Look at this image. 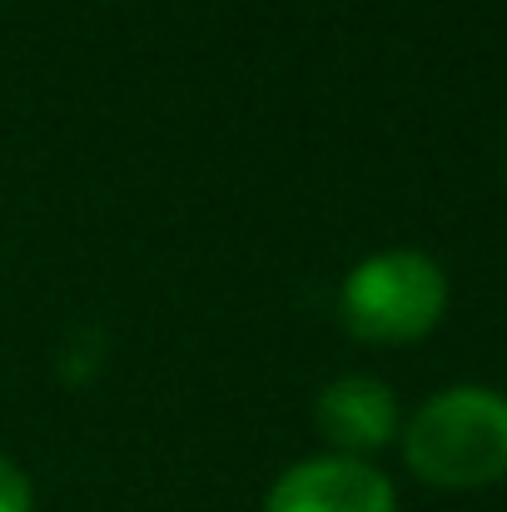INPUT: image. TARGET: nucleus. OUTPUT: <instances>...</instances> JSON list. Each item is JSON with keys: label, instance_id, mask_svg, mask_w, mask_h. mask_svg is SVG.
Masks as SVG:
<instances>
[{"label": "nucleus", "instance_id": "7ed1b4c3", "mask_svg": "<svg viewBox=\"0 0 507 512\" xmlns=\"http://www.w3.org/2000/svg\"><path fill=\"white\" fill-rule=\"evenodd\" d=\"M264 512H398L393 483L363 458H304L264 498Z\"/></svg>", "mask_w": 507, "mask_h": 512}, {"label": "nucleus", "instance_id": "39448f33", "mask_svg": "<svg viewBox=\"0 0 507 512\" xmlns=\"http://www.w3.org/2000/svg\"><path fill=\"white\" fill-rule=\"evenodd\" d=\"M0 512H35V488L15 458L0 453Z\"/></svg>", "mask_w": 507, "mask_h": 512}, {"label": "nucleus", "instance_id": "20e7f679", "mask_svg": "<svg viewBox=\"0 0 507 512\" xmlns=\"http://www.w3.org/2000/svg\"><path fill=\"white\" fill-rule=\"evenodd\" d=\"M314 423H319L324 443L338 448V458H363V453H378L398 433V398L388 383L348 373L319 393Z\"/></svg>", "mask_w": 507, "mask_h": 512}, {"label": "nucleus", "instance_id": "f03ea898", "mask_svg": "<svg viewBox=\"0 0 507 512\" xmlns=\"http://www.w3.org/2000/svg\"><path fill=\"white\" fill-rule=\"evenodd\" d=\"M448 309L443 269L418 249H383L363 259L338 294V314L348 334L368 343H413L423 339Z\"/></svg>", "mask_w": 507, "mask_h": 512}, {"label": "nucleus", "instance_id": "f257e3e1", "mask_svg": "<svg viewBox=\"0 0 507 512\" xmlns=\"http://www.w3.org/2000/svg\"><path fill=\"white\" fill-rule=\"evenodd\" d=\"M408 468L433 488H488L507 473V393L443 388L403 428Z\"/></svg>", "mask_w": 507, "mask_h": 512}]
</instances>
